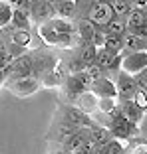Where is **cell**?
Wrapping results in <instances>:
<instances>
[{"label":"cell","mask_w":147,"mask_h":154,"mask_svg":"<svg viewBox=\"0 0 147 154\" xmlns=\"http://www.w3.org/2000/svg\"><path fill=\"white\" fill-rule=\"evenodd\" d=\"M111 8H113V14L119 16V18H125L131 10V2L129 0H113L111 2Z\"/></svg>","instance_id":"obj_21"},{"label":"cell","mask_w":147,"mask_h":154,"mask_svg":"<svg viewBox=\"0 0 147 154\" xmlns=\"http://www.w3.org/2000/svg\"><path fill=\"white\" fill-rule=\"evenodd\" d=\"M10 24L14 28H20V30H32V20H30V14L24 12V10L12 8V18H10Z\"/></svg>","instance_id":"obj_18"},{"label":"cell","mask_w":147,"mask_h":154,"mask_svg":"<svg viewBox=\"0 0 147 154\" xmlns=\"http://www.w3.org/2000/svg\"><path fill=\"white\" fill-rule=\"evenodd\" d=\"M87 89L92 91L93 95H97L100 99L101 97H115V83H113V79L107 77V75H101V77H97V79H92Z\"/></svg>","instance_id":"obj_12"},{"label":"cell","mask_w":147,"mask_h":154,"mask_svg":"<svg viewBox=\"0 0 147 154\" xmlns=\"http://www.w3.org/2000/svg\"><path fill=\"white\" fill-rule=\"evenodd\" d=\"M2 87H6L14 97L24 99V97L34 95L42 87V83L34 75H26V77H8V79H4V85Z\"/></svg>","instance_id":"obj_4"},{"label":"cell","mask_w":147,"mask_h":154,"mask_svg":"<svg viewBox=\"0 0 147 154\" xmlns=\"http://www.w3.org/2000/svg\"><path fill=\"white\" fill-rule=\"evenodd\" d=\"M30 57H32V75L36 77L38 81H42V77L46 73H50L62 59L60 55L56 54V48H50V45L30 50Z\"/></svg>","instance_id":"obj_1"},{"label":"cell","mask_w":147,"mask_h":154,"mask_svg":"<svg viewBox=\"0 0 147 154\" xmlns=\"http://www.w3.org/2000/svg\"><path fill=\"white\" fill-rule=\"evenodd\" d=\"M6 79L8 77H26L32 75V57H30V50L24 51V54L16 55V57L10 61V65L4 69Z\"/></svg>","instance_id":"obj_8"},{"label":"cell","mask_w":147,"mask_h":154,"mask_svg":"<svg viewBox=\"0 0 147 154\" xmlns=\"http://www.w3.org/2000/svg\"><path fill=\"white\" fill-rule=\"evenodd\" d=\"M76 131H78V127H74L70 122L60 121V119L54 117V122H52L50 131H48V134H46V140L50 142V144H64Z\"/></svg>","instance_id":"obj_6"},{"label":"cell","mask_w":147,"mask_h":154,"mask_svg":"<svg viewBox=\"0 0 147 154\" xmlns=\"http://www.w3.org/2000/svg\"><path fill=\"white\" fill-rule=\"evenodd\" d=\"M123 40V51L121 54H129V51H147V40L133 32H125L121 36Z\"/></svg>","instance_id":"obj_14"},{"label":"cell","mask_w":147,"mask_h":154,"mask_svg":"<svg viewBox=\"0 0 147 154\" xmlns=\"http://www.w3.org/2000/svg\"><path fill=\"white\" fill-rule=\"evenodd\" d=\"M10 18H12V6L6 0H0V28L8 26Z\"/></svg>","instance_id":"obj_22"},{"label":"cell","mask_w":147,"mask_h":154,"mask_svg":"<svg viewBox=\"0 0 147 154\" xmlns=\"http://www.w3.org/2000/svg\"><path fill=\"white\" fill-rule=\"evenodd\" d=\"M56 119L66 121V122H70V125H74V127H78V128L96 127V125H97V122L93 121L90 115L83 113L80 107H76V105H72V103H64V101H60V103H58Z\"/></svg>","instance_id":"obj_3"},{"label":"cell","mask_w":147,"mask_h":154,"mask_svg":"<svg viewBox=\"0 0 147 154\" xmlns=\"http://www.w3.org/2000/svg\"><path fill=\"white\" fill-rule=\"evenodd\" d=\"M107 36H123L127 32V24H125V18H119V16H113L106 26L101 28Z\"/></svg>","instance_id":"obj_17"},{"label":"cell","mask_w":147,"mask_h":154,"mask_svg":"<svg viewBox=\"0 0 147 154\" xmlns=\"http://www.w3.org/2000/svg\"><path fill=\"white\" fill-rule=\"evenodd\" d=\"M28 14H30V20H32L34 26H40V24H44V22H50V20L56 16L50 0H32L30 12Z\"/></svg>","instance_id":"obj_9"},{"label":"cell","mask_w":147,"mask_h":154,"mask_svg":"<svg viewBox=\"0 0 147 154\" xmlns=\"http://www.w3.org/2000/svg\"><path fill=\"white\" fill-rule=\"evenodd\" d=\"M117 109H119V113L123 115L127 121L133 122V125H139V121L143 119V113H145V111H143L133 99H129V101H117Z\"/></svg>","instance_id":"obj_13"},{"label":"cell","mask_w":147,"mask_h":154,"mask_svg":"<svg viewBox=\"0 0 147 154\" xmlns=\"http://www.w3.org/2000/svg\"><path fill=\"white\" fill-rule=\"evenodd\" d=\"M4 79H6V75H4V69H0V87L4 85Z\"/></svg>","instance_id":"obj_28"},{"label":"cell","mask_w":147,"mask_h":154,"mask_svg":"<svg viewBox=\"0 0 147 154\" xmlns=\"http://www.w3.org/2000/svg\"><path fill=\"white\" fill-rule=\"evenodd\" d=\"M74 4H76V20H83L87 18V12L92 8L93 0H74Z\"/></svg>","instance_id":"obj_20"},{"label":"cell","mask_w":147,"mask_h":154,"mask_svg":"<svg viewBox=\"0 0 147 154\" xmlns=\"http://www.w3.org/2000/svg\"><path fill=\"white\" fill-rule=\"evenodd\" d=\"M12 55H10V51L6 50L4 44H0V69H6L10 65V61H12Z\"/></svg>","instance_id":"obj_24"},{"label":"cell","mask_w":147,"mask_h":154,"mask_svg":"<svg viewBox=\"0 0 147 154\" xmlns=\"http://www.w3.org/2000/svg\"><path fill=\"white\" fill-rule=\"evenodd\" d=\"M133 34H137V36H141V38H145V40H147V24H143V26L139 28V30H135Z\"/></svg>","instance_id":"obj_27"},{"label":"cell","mask_w":147,"mask_h":154,"mask_svg":"<svg viewBox=\"0 0 147 154\" xmlns=\"http://www.w3.org/2000/svg\"><path fill=\"white\" fill-rule=\"evenodd\" d=\"M101 48H106L113 54H121L123 51V40H121V36H107L106 34V40H103Z\"/></svg>","instance_id":"obj_19"},{"label":"cell","mask_w":147,"mask_h":154,"mask_svg":"<svg viewBox=\"0 0 147 154\" xmlns=\"http://www.w3.org/2000/svg\"><path fill=\"white\" fill-rule=\"evenodd\" d=\"M133 81H135V85H137V89L147 91V67H143L139 73H135V75H133Z\"/></svg>","instance_id":"obj_23"},{"label":"cell","mask_w":147,"mask_h":154,"mask_svg":"<svg viewBox=\"0 0 147 154\" xmlns=\"http://www.w3.org/2000/svg\"><path fill=\"white\" fill-rule=\"evenodd\" d=\"M96 63L100 65L107 77L113 79L115 73L119 71V63H121V54H113V51L106 50V48H97L96 54Z\"/></svg>","instance_id":"obj_7"},{"label":"cell","mask_w":147,"mask_h":154,"mask_svg":"<svg viewBox=\"0 0 147 154\" xmlns=\"http://www.w3.org/2000/svg\"><path fill=\"white\" fill-rule=\"evenodd\" d=\"M97 99H100V97L93 95L92 91L87 89V91H83L82 95L76 99V107H80V109H82L86 115H90V117H92L93 113H97Z\"/></svg>","instance_id":"obj_15"},{"label":"cell","mask_w":147,"mask_h":154,"mask_svg":"<svg viewBox=\"0 0 147 154\" xmlns=\"http://www.w3.org/2000/svg\"><path fill=\"white\" fill-rule=\"evenodd\" d=\"M125 24H127V32H135L143 24H147V10L143 8H131L129 14L125 16Z\"/></svg>","instance_id":"obj_16"},{"label":"cell","mask_w":147,"mask_h":154,"mask_svg":"<svg viewBox=\"0 0 147 154\" xmlns=\"http://www.w3.org/2000/svg\"><path fill=\"white\" fill-rule=\"evenodd\" d=\"M12 8H18V10H24V12H30V4L32 0H6Z\"/></svg>","instance_id":"obj_25"},{"label":"cell","mask_w":147,"mask_h":154,"mask_svg":"<svg viewBox=\"0 0 147 154\" xmlns=\"http://www.w3.org/2000/svg\"><path fill=\"white\" fill-rule=\"evenodd\" d=\"M113 8H111V2H93L90 12H87V20L92 24H96L97 28H103L111 18H113Z\"/></svg>","instance_id":"obj_10"},{"label":"cell","mask_w":147,"mask_h":154,"mask_svg":"<svg viewBox=\"0 0 147 154\" xmlns=\"http://www.w3.org/2000/svg\"><path fill=\"white\" fill-rule=\"evenodd\" d=\"M87 87H90V77L86 75V71L68 73V77L60 85V97L64 103L76 105V99L82 95L83 91H87Z\"/></svg>","instance_id":"obj_2"},{"label":"cell","mask_w":147,"mask_h":154,"mask_svg":"<svg viewBox=\"0 0 147 154\" xmlns=\"http://www.w3.org/2000/svg\"><path fill=\"white\" fill-rule=\"evenodd\" d=\"M137 131H139V136H141V138H147V111L143 113V119L139 121Z\"/></svg>","instance_id":"obj_26"},{"label":"cell","mask_w":147,"mask_h":154,"mask_svg":"<svg viewBox=\"0 0 147 154\" xmlns=\"http://www.w3.org/2000/svg\"><path fill=\"white\" fill-rule=\"evenodd\" d=\"M143 67H147V51H129V54H121L119 69L135 75V73H139Z\"/></svg>","instance_id":"obj_11"},{"label":"cell","mask_w":147,"mask_h":154,"mask_svg":"<svg viewBox=\"0 0 147 154\" xmlns=\"http://www.w3.org/2000/svg\"><path fill=\"white\" fill-rule=\"evenodd\" d=\"M113 83H115V97H117V101L133 99L135 91H137V85H135L131 73L119 69V71L115 73V77H113Z\"/></svg>","instance_id":"obj_5"},{"label":"cell","mask_w":147,"mask_h":154,"mask_svg":"<svg viewBox=\"0 0 147 154\" xmlns=\"http://www.w3.org/2000/svg\"><path fill=\"white\" fill-rule=\"evenodd\" d=\"M143 140H145V142H147V138H143Z\"/></svg>","instance_id":"obj_29"}]
</instances>
